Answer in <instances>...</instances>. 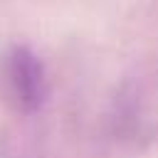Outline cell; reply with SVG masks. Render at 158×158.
<instances>
[{"label": "cell", "mask_w": 158, "mask_h": 158, "mask_svg": "<svg viewBox=\"0 0 158 158\" xmlns=\"http://www.w3.org/2000/svg\"><path fill=\"white\" fill-rule=\"evenodd\" d=\"M7 94L17 111L35 114L47 99V77L42 59L30 47H12L5 62Z\"/></svg>", "instance_id": "obj_1"}]
</instances>
